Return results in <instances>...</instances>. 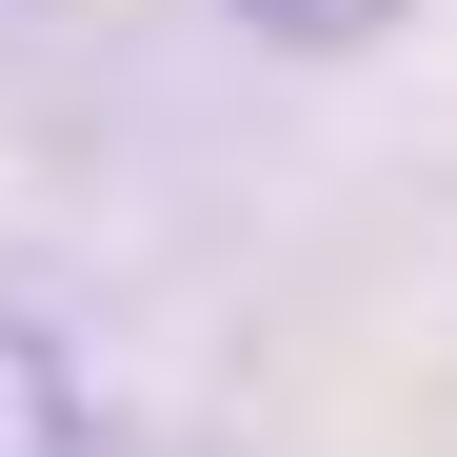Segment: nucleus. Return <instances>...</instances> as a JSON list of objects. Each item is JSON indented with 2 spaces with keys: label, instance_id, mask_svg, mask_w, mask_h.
Instances as JSON below:
<instances>
[{
  "label": "nucleus",
  "instance_id": "1",
  "mask_svg": "<svg viewBox=\"0 0 457 457\" xmlns=\"http://www.w3.org/2000/svg\"><path fill=\"white\" fill-rule=\"evenodd\" d=\"M0 457H100V398H80L40 298H0Z\"/></svg>",
  "mask_w": 457,
  "mask_h": 457
},
{
  "label": "nucleus",
  "instance_id": "2",
  "mask_svg": "<svg viewBox=\"0 0 457 457\" xmlns=\"http://www.w3.org/2000/svg\"><path fill=\"white\" fill-rule=\"evenodd\" d=\"M239 40H278V60H358V40H398L418 0H219Z\"/></svg>",
  "mask_w": 457,
  "mask_h": 457
}]
</instances>
